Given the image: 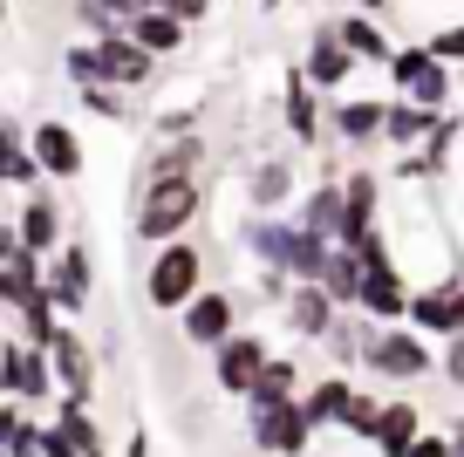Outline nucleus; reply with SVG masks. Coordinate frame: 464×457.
<instances>
[{
    "mask_svg": "<svg viewBox=\"0 0 464 457\" xmlns=\"http://www.w3.org/2000/svg\"><path fill=\"white\" fill-rule=\"evenodd\" d=\"M417 437H423L417 403H382V423H376V443H369V451H376V457H410Z\"/></svg>",
    "mask_w": 464,
    "mask_h": 457,
    "instance_id": "24",
    "label": "nucleus"
},
{
    "mask_svg": "<svg viewBox=\"0 0 464 457\" xmlns=\"http://www.w3.org/2000/svg\"><path fill=\"white\" fill-rule=\"evenodd\" d=\"M205 205V185L198 178H164V185H137V219L130 232L144 246H164V239H185V226L198 219Z\"/></svg>",
    "mask_w": 464,
    "mask_h": 457,
    "instance_id": "2",
    "label": "nucleus"
},
{
    "mask_svg": "<svg viewBox=\"0 0 464 457\" xmlns=\"http://www.w3.org/2000/svg\"><path fill=\"white\" fill-rule=\"evenodd\" d=\"M437 123H444V110H430V102H417V96H396V102H390V130H382V143H390V151H417Z\"/></svg>",
    "mask_w": 464,
    "mask_h": 457,
    "instance_id": "19",
    "label": "nucleus"
},
{
    "mask_svg": "<svg viewBox=\"0 0 464 457\" xmlns=\"http://www.w3.org/2000/svg\"><path fill=\"white\" fill-rule=\"evenodd\" d=\"M430 62H437V48H430V42H417V48H396L382 69H390V83H396V89H410L423 69H430Z\"/></svg>",
    "mask_w": 464,
    "mask_h": 457,
    "instance_id": "32",
    "label": "nucleus"
},
{
    "mask_svg": "<svg viewBox=\"0 0 464 457\" xmlns=\"http://www.w3.org/2000/svg\"><path fill=\"white\" fill-rule=\"evenodd\" d=\"M62 226H69V219H62V205H55V191H28V205H21V239L34 246V253H55L62 246Z\"/></svg>",
    "mask_w": 464,
    "mask_h": 457,
    "instance_id": "23",
    "label": "nucleus"
},
{
    "mask_svg": "<svg viewBox=\"0 0 464 457\" xmlns=\"http://www.w3.org/2000/svg\"><path fill=\"white\" fill-rule=\"evenodd\" d=\"M362 362H369L376 375H396V383H417V375H430L423 328H403V321H376V328H362Z\"/></svg>",
    "mask_w": 464,
    "mask_h": 457,
    "instance_id": "4",
    "label": "nucleus"
},
{
    "mask_svg": "<svg viewBox=\"0 0 464 457\" xmlns=\"http://www.w3.org/2000/svg\"><path fill=\"white\" fill-rule=\"evenodd\" d=\"M232 321H239V300H232L226 287H205V294H198V300L185 307V342L212 355V348H218V342L232 335Z\"/></svg>",
    "mask_w": 464,
    "mask_h": 457,
    "instance_id": "10",
    "label": "nucleus"
},
{
    "mask_svg": "<svg viewBox=\"0 0 464 457\" xmlns=\"http://www.w3.org/2000/svg\"><path fill=\"white\" fill-rule=\"evenodd\" d=\"M198 294H205V253L191 239H164L158 259H150V273H144V300L158 315H185Z\"/></svg>",
    "mask_w": 464,
    "mask_h": 457,
    "instance_id": "3",
    "label": "nucleus"
},
{
    "mask_svg": "<svg viewBox=\"0 0 464 457\" xmlns=\"http://www.w3.org/2000/svg\"><path fill=\"white\" fill-rule=\"evenodd\" d=\"M328 130H334L342 143H376L382 130H390V102L348 96V102H334V110H328Z\"/></svg>",
    "mask_w": 464,
    "mask_h": 457,
    "instance_id": "15",
    "label": "nucleus"
},
{
    "mask_svg": "<svg viewBox=\"0 0 464 457\" xmlns=\"http://www.w3.org/2000/svg\"><path fill=\"white\" fill-rule=\"evenodd\" d=\"M48 287H55L62 315H82V307H89V246L62 239L55 253H48Z\"/></svg>",
    "mask_w": 464,
    "mask_h": 457,
    "instance_id": "12",
    "label": "nucleus"
},
{
    "mask_svg": "<svg viewBox=\"0 0 464 457\" xmlns=\"http://www.w3.org/2000/svg\"><path fill=\"white\" fill-rule=\"evenodd\" d=\"M266 7H287V0H266Z\"/></svg>",
    "mask_w": 464,
    "mask_h": 457,
    "instance_id": "45",
    "label": "nucleus"
},
{
    "mask_svg": "<svg viewBox=\"0 0 464 457\" xmlns=\"http://www.w3.org/2000/svg\"><path fill=\"white\" fill-rule=\"evenodd\" d=\"M362 280H369V259L355 253V246H342L334 239V253H328V267H321V287H328L342 307H362Z\"/></svg>",
    "mask_w": 464,
    "mask_h": 457,
    "instance_id": "25",
    "label": "nucleus"
},
{
    "mask_svg": "<svg viewBox=\"0 0 464 457\" xmlns=\"http://www.w3.org/2000/svg\"><path fill=\"white\" fill-rule=\"evenodd\" d=\"M348 226H342V246H355L362 232H376V212H382V178L376 171H348Z\"/></svg>",
    "mask_w": 464,
    "mask_h": 457,
    "instance_id": "22",
    "label": "nucleus"
},
{
    "mask_svg": "<svg viewBox=\"0 0 464 457\" xmlns=\"http://www.w3.org/2000/svg\"><path fill=\"white\" fill-rule=\"evenodd\" d=\"M334 28H342V42L355 48L362 62H390V55H396V42H390V34H382L369 15H348V21H334Z\"/></svg>",
    "mask_w": 464,
    "mask_h": 457,
    "instance_id": "29",
    "label": "nucleus"
},
{
    "mask_svg": "<svg viewBox=\"0 0 464 457\" xmlns=\"http://www.w3.org/2000/svg\"><path fill=\"white\" fill-rule=\"evenodd\" d=\"M301 226L321 232V239H342V226H348V185L342 178H321V185L301 199Z\"/></svg>",
    "mask_w": 464,
    "mask_h": 457,
    "instance_id": "17",
    "label": "nucleus"
},
{
    "mask_svg": "<svg viewBox=\"0 0 464 457\" xmlns=\"http://www.w3.org/2000/svg\"><path fill=\"white\" fill-rule=\"evenodd\" d=\"M355 62H362V55H355V48L342 42V28H328V21H321V28L307 34L301 69H307V83H314V89H328V96H334V89H342L348 75H355Z\"/></svg>",
    "mask_w": 464,
    "mask_h": 457,
    "instance_id": "9",
    "label": "nucleus"
},
{
    "mask_svg": "<svg viewBox=\"0 0 464 457\" xmlns=\"http://www.w3.org/2000/svg\"><path fill=\"white\" fill-rule=\"evenodd\" d=\"M348 403H355V383H348V375H321V383L301 396V410L314 416V430H342L348 423Z\"/></svg>",
    "mask_w": 464,
    "mask_h": 457,
    "instance_id": "26",
    "label": "nucleus"
},
{
    "mask_svg": "<svg viewBox=\"0 0 464 457\" xmlns=\"http://www.w3.org/2000/svg\"><path fill=\"white\" fill-rule=\"evenodd\" d=\"M246 430H253V443H260L266 457H301L307 443H314V416L301 410V396H287V403H246Z\"/></svg>",
    "mask_w": 464,
    "mask_h": 457,
    "instance_id": "5",
    "label": "nucleus"
},
{
    "mask_svg": "<svg viewBox=\"0 0 464 457\" xmlns=\"http://www.w3.org/2000/svg\"><path fill=\"white\" fill-rule=\"evenodd\" d=\"M48 355H55L62 396H82V403L96 396V355H89V342L69 328V321H62V335H55V348H48Z\"/></svg>",
    "mask_w": 464,
    "mask_h": 457,
    "instance_id": "14",
    "label": "nucleus"
},
{
    "mask_svg": "<svg viewBox=\"0 0 464 457\" xmlns=\"http://www.w3.org/2000/svg\"><path fill=\"white\" fill-rule=\"evenodd\" d=\"M55 423L69 430L75 443H82V457H110V437H102V423L89 416V403H82V396H62V403H55Z\"/></svg>",
    "mask_w": 464,
    "mask_h": 457,
    "instance_id": "28",
    "label": "nucleus"
},
{
    "mask_svg": "<svg viewBox=\"0 0 464 457\" xmlns=\"http://www.w3.org/2000/svg\"><path fill=\"white\" fill-rule=\"evenodd\" d=\"M123 28H130V34H137V42H144V48H150V55H164V62H171V55H178V48H185V34H191V21H178V15H171V7H164V0H158V7H144V15H130V21H123Z\"/></svg>",
    "mask_w": 464,
    "mask_h": 457,
    "instance_id": "18",
    "label": "nucleus"
},
{
    "mask_svg": "<svg viewBox=\"0 0 464 457\" xmlns=\"http://www.w3.org/2000/svg\"><path fill=\"white\" fill-rule=\"evenodd\" d=\"M34 137V151H42V164H48V178L55 185H69V178H82V137H75L62 116H42V123L28 130Z\"/></svg>",
    "mask_w": 464,
    "mask_h": 457,
    "instance_id": "13",
    "label": "nucleus"
},
{
    "mask_svg": "<svg viewBox=\"0 0 464 457\" xmlns=\"http://www.w3.org/2000/svg\"><path fill=\"white\" fill-rule=\"evenodd\" d=\"M198 164H205V137H171V143H158L144 158V185H164V178H198Z\"/></svg>",
    "mask_w": 464,
    "mask_h": 457,
    "instance_id": "20",
    "label": "nucleus"
},
{
    "mask_svg": "<svg viewBox=\"0 0 464 457\" xmlns=\"http://www.w3.org/2000/svg\"><path fill=\"white\" fill-rule=\"evenodd\" d=\"M410 328L423 335H464V273H450V280H430L417 300H410Z\"/></svg>",
    "mask_w": 464,
    "mask_h": 457,
    "instance_id": "8",
    "label": "nucleus"
},
{
    "mask_svg": "<svg viewBox=\"0 0 464 457\" xmlns=\"http://www.w3.org/2000/svg\"><path fill=\"white\" fill-rule=\"evenodd\" d=\"M450 451H458L450 437H417V451H410V457H450Z\"/></svg>",
    "mask_w": 464,
    "mask_h": 457,
    "instance_id": "40",
    "label": "nucleus"
},
{
    "mask_svg": "<svg viewBox=\"0 0 464 457\" xmlns=\"http://www.w3.org/2000/svg\"><path fill=\"white\" fill-rule=\"evenodd\" d=\"M123 457H150V437H144V430H137V437L123 443Z\"/></svg>",
    "mask_w": 464,
    "mask_h": 457,
    "instance_id": "41",
    "label": "nucleus"
},
{
    "mask_svg": "<svg viewBox=\"0 0 464 457\" xmlns=\"http://www.w3.org/2000/svg\"><path fill=\"white\" fill-rule=\"evenodd\" d=\"M294 389H301V369H294V355H274V362H266V375H260V389H253L246 403H287Z\"/></svg>",
    "mask_w": 464,
    "mask_h": 457,
    "instance_id": "30",
    "label": "nucleus"
},
{
    "mask_svg": "<svg viewBox=\"0 0 464 457\" xmlns=\"http://www.w3.org/2000/svg\"><path fill=\"white\" fill-rule=\"evenodd\" d=\"M450 443H458V451H450V457H464V437H450Z\"/></svg>",
    "mask_w": 464,
    "mask_h": 457,
    "instance_id": "44",
    "label": "nucleus"
},
{
    "mask_svg": "<svg viewBox=\"0 0 464 457\" xmlns=\"http://www.w3.org/2000/svg\"><path fill=\"white\" fill-rule=\"evenodd\" d=\"M75 102H82L89 116H102V123H130V110H123V89H116V83H82V89H75Z\"/></svg>",
    "mask_w": 464,
    "mask_h": 457,
    "instance_id": "31",
    "label": "nucleus"
},
{
    "mask_svg": "<svg viewBox=\"0 0 464 457\" xmlns=\"http://www.w3.org/2000/svg\"><path fill=\"white\" fill-rule=\"evenodd\" d=\"M0 383H7V396H21V403H48L62 389V375H55V355H48V348L7 342L0 348Z\"/></svg>",
    "mask_w": 464,
    "mask_h": 457,
    "instance_id": "7",
    "label": "nucleus"
},
{
    "mask_svg": "<svg viewBox=\"0 0 464 457\" xmlns=\"http://www.w3.org/2000/svg\"><path fill=\"white\" fill-rule=\"evenodd\" d=\"M450 437H464V416H458V423H450Z\"/></svg>",
    "mask_w": 464,
    "mask_h": 457,
    "instance_id": "43",
    "label": "nucleus"
},
{
    "mask_svg": "<svg viewBox=\"0 0 464 457\" xmlns=\"http://www.w3.org/2000/svg\"><path fill=\"white\" fill-rule=\"evenodd\" d=\"M164 7H171L178 21H191V28H198V21L212 15V0H164Z\"/></svg>",
    "mask_w": 464,
    "mask_h": 457,
    "instance_id": "37",
    "label": "nucleus"
},
{
    "mask_svg": "<svg viewBox=\"0 0 464 457\" xmlns=\"http://www.w3.org/2000/svg\"><path fill=\"white\" fill-rule=\"evenodd\" d=\"M0 151H7V171H0L7 185H14V191H42L48 164H42V151H34V137H28V130H21V123H7V130H0Z\"/></svg>",
    "mask_w": 464,
    "mask_h": 457,
    "instance_id": "21",
    "label": "nucleus"
},
{
    "mask_svg": "<svg viewBox=\"0 0 464 457\" xmlns=\"http://www.w3.org/2000/svg\"><path fill=\"white\" fill-rule=\"evenodd\" d=\"M158 62L164 55H150L130 28H116V34H96V48H69V55H62V75H69L75 89H82V83L150 89V83H158Z\"/></svg>",
    "mask_w": 464,
    "mask_h": 457,
    "instance_id": "1",
    "label": "nucleus"
},
{
    "mask_svg": "<svg viewBox=\"0 0 464 457\" xmlns=\"http://www.w3.org/2000/svg\"><path fill=\"white\" fill-rule=\"evenodd\" d=\"M403 96H417V102H430V110H444V102H450V62H444V55H437V62H430V69H423V75H417V83H410V89H403Z\"/></svg>",
    "mask_w": 464,
    "mask_h": 457,
    "instance_id": "33",
    "label": "nucleus"
},
{
    "mask_svg": "<svg viewBox=\"0 0 464 457\" xmlns=\"http://www.w3.org/2000/svg\"><path fill=\"white\" fill-rule=\"evenodd\" d=\"M280 307H287V328L301 335V342H328V328H334V307H342V300H334L321 280H294V294L280 300Z\"/></svg>",
    "mask_w": 464,
    "mask_h": 457,
    "instance_id": "11",
    "label": "nucleus"
},
{
    "mask_svg": "<svg viewBox=\"0 0 464 457\" xmlns=\"http://www.w3.org/2000/svg\"><path fill=\"white\" fill-rule=\"evenodd\" d=\"M430 48H437L444 62H464V21H458V28H437V34H430Z\"/></svg>",
    "mask_w": 464,
    "mask_h": 457,
    "instance_id": "36",
    "label": "nucleus"
},
{
    "mask_svg": "<svg viewBox=\"0 0 464 457\" xmlns=\"http://www.w3.org/2000/svg\"><path fill=\"white\" fill-rule=\"evenodd\" d=\"M376 423H382V403L376 396H369V389H355V403H348V437H355V443H376Z\"/></svg>",
    "mask_w": 464,
    "mask_h": 457,
    "instance_id": "34",
    "label": "nucleus"
},
{
    "mask_svg": "<svg viewBox=\"0 0 464 457\" xmlns=\"http://www.w3.org/2000/svg\"><path fill=\"white\" fill-rule=\"evenodd\" d=\"M362 15H390V0H362Z\"/></svg>",
    "mask_w": 464,
    "mask_h": 457,
    "instance_id": "42",
    "label": "nucleus"
},
{
    "mask_svg": "<svg viewBox=\"0 0 464 457\" xmlns=\"http://www.w3.org/2000/svg\"><path fill=\"white\" fill-rule=\"evenodd\" d=\"M246 199H253V212H280V205L294 199V164H280V158L253 164V178H246Z\"/></svg>",
    "mask_w": 464,
    "mask_h": 457,
    "instance_id": "27",
    "label": "nucleus"
},
{
    "mask_svg": "<svg viewBox=\"0 0 464 457\" xmlns=\"http://www.w3.org/2000/svg\"><path fill=\"white\" fill-rule=\"evenodd\" d=\"M444 375H450V383H464V335H450V355H444Z\"/></svg>",
    "mask_w": 464,
    "mask_h": 457,
    "instance_id": "39",
    "label": "nucleus"
},
{
    "mask_svg": "<svg viewBox=\"0 0 464 457\" xmlns=\"http://www.w3.org/2000/svg\"><path fill=\"white\" fill-rule=\"evenodd\" d=\"M96 7H110L116 21H130V15H144V7H158V0H96Z\"/></svg>",
    "mask_w": 464,
    "mask_h": 457,
    "instance_id": "38",
    "label": "nucleus"
},
{
    "mask_svg": "<svg viewBox=\"0 0 464 457\" xmlns=\"http://www.w3.org/2000/svg\"><path fill=\"white\" fill-rule=\"evenodd\" d=\"M266 362H274V348H266L260 335H239V328H232L226 342L212 348V383H218V396H253V389H260V375H266Z\"/></svg>",
    "mask_w": 464,
    "mask_h": 457,
    "instance_id": "6",
    "label": "nucleus"
},
{
    "mask_svg": "<svg viewBox=\"0 0 464 457\" xmlns=\"http://www.w3.org/2000/svg\"><path fill=\"white\" fill-rule=\"evenodd\" d=\"M314 96H321V89L307 83V69H294L287 83H280V123H287L301 143H321V102Z\"/></svg>",
    "mask_w": 464,
    "mask_h": 457,
    "instance_id": "16",
    "label": "nucleus"
},
{
    "mask_svg": "<svg viewBox=\"0 0 464 457\" xmlns=\"http://www.w3.org/2000/svg\"><path fill=\"white\" fill-rule=\"evenodd\" d=\"M42 457H82V443H75L62 423H48V437H42Z\"/></svg>",
    "mask_w": 464,
    "mask_h": 457,
    "instance_id": "35",
    "label": "nucleus"
}]
</instances>
